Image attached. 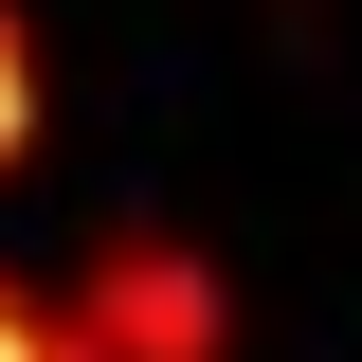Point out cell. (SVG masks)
<instances>
[{
  "label": "cell",
  "instance_id": "1",
  "mask_svg": "<svg viewBox=\"0 0 362 362\" xmlns=\"http://www.w3.org/2000/svg\"><path fill=\"white\" fill-rule=\"evenodd\" d=\"M73 326L90 362H218V272L199 254H163V235H109V254L73 272Z\"/></svg>",
  "mask_w": 362,
  "mask_h": 362
},
{
  "label": "cell",
  "instance_id": "2",
  "mask_svg": "<svg viewBox=\"0 0 362 362\" xmlns=\"http://www.w3.org/2000/svg\"><path fill=\"white\" fill-rule=\"evenodd\" d=\"M18 145H37V37L0 18V181H18Z\"/></svg>",
  "mask_w": 362,
  "mask_h": 362
},
{
  "label": "cell",
  "instance_id": "3",
  "mask_svg": "<svg viewBox=\"0 0 362 362\" xmlns=\"http://www.w3.org/2000/svg\"><path fill=\"white\" fill-rule=\"evenodd\" d=\"M0 362H90V344H73L54 308H18V290H0Z\"/></svg>",
  "mask_w": 362,
  "mask_h": 362
}]
</instances>
